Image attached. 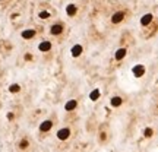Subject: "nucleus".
<instances>
[{"label": "nucleus", "instance_id": "nucleus-4", "mask_svg": "<svg viewBox=\"0 0 158 152\" xmlns=\"http://www.w3.org/2000/svg\"><path fill=\"white\" fill-rule=\"evenodd\" d=\"M152 18H154V16L151 15V13H146V15H143L142 19H141V25H143V26L149 25V24L152 22Z\"/></svg>", "mask_w": 158, "mask_h": 152}, {"label": "nucleus", "instance_id": "nucleus-11", "mask_svg": "<svg viewBox=\"0 0 158 152\" xmlns=\"http://www.w3.org/2000/svg\"><path fill=\"white\" fill-rule=\"evenodd\" d=\"M122 102H123V101H122L120 97H113V98H111V105L113 107H120Z\"/></svg>", "mask_w": 158, "mask_h": 152}, {"label": "nucleus", "instance_id": "nucleus-17", "mask_svg": "<svg viewBox=\"0 0 158 152\" xmlns=\"http://www.w3.org/2000/svg\"><path fill=\"white\" fill-rule=\"evenodd\" d=\"M48 16H50L48 12H41V13H40V18H41V19H47Z\"/></svg>", "mask_w": 158, "mask_h": 152}, {"label": "nucleus", "instance_id": "nucleus-12", "mask_svg": "<svg viewBox=\"0 0 158 152\" xmlns=\"http://www.w3.org/2000/svg\"><path fill=\"white\" fill-rule=\"evenodd\" d=\"M38 48H40L41 51H48V50L51 48V44H50L48 41H43V43L40 44V47H38Z\"/></svg>", "mask_w": 158, "mask_h": 152}, {"label": "nucleus", "instance_id": "nucleus-7", "mask_svg": "<svg viewBox=\"0 0 158 152\" xmlns=\"http://www.w3.org/2000/svg\"><path fill=\"white\" fill-rule=\"evenodd\" d=\"M126 48H119L117 51H116V60H122V59H125V56H126Z\"/></svg>", "mask_w": 158, "mask_h": 152}, {"label": "nucleus", "instance_id": "nucleus-6", "mask_svg": "<svg viewBox=\"0 0 158 152\" xmlns=\"http://www.w3.org/2000/svg\"><path fill=\"white\" fill-rule=\"evenodd\" d=\"M51 126H53V123L50 122V120H46L44 123H41V126H40V130H41V132H48V130L51 129Z\"/></svg>", "mask_w": 158, "mask_h": 152}, {"label": "nucleus", "instance_id": "nucleus-9", "mask_svg": "<svg viewBox=\"0 0 158 152\" xmlns=\"http://www.w3.org/2000/svg\"><path fill=\"white\" fill-rule=\"evenodd\" d=\"M76 10H78V9H76L75 4H69V6H66V13H67L69 16H73L75 13H76Z\"/></svg>", "mask_w": 158, "mask_h": 152}, {"label": "nucleus", "instance_id": "nucleus-16", "mask_svg": "<svg viewBox=\"0 0 158 152\" xmlns=\"http://www.w3.org/2000/svg\"><path fill=\"white\" fill-rule=\"evenodd\" d=\"M9 91L10 92H19V85H16V83H13L10 88H9Z\"/></svg>", "mask_w": 158, "mask_h": 152}, {"label": "nucleus", "instance_id": "nucleus-14", "mask_svg": "<svg viewBox=\"0 0 158 152\" xmlns=\"http://www.w3.org/2000/svg\"><path fill=\"white\" fill-rule=\"evenodd\" d=\"M100 89H94V91L91 92V95H89V100H92V101H97L98 100V97H100Z\"/></svg>", "mask_w": 158, "mask_h": 152}, {"label": "nucleus", "instance_id": "nucleus-5", "mask_svg": "<svg viewBox=\"0 0 158 152\" xmlns=\"http://www.w3.org/2000/svg\"><path fill=\"white\" fill-rule=\"evenodd\" d=\"M76 105H78L76 100H70V101H67V102H66L64 108H66V111H72V110H75V108H76Z\"/></svg>", "mask_w": 158, "mask_h": 152}, {"label": "nucleus", "instance_id": "nucleus-10", "mask_svg": "<svg viewBox=\"0 0 158 152\" xmlns=\"http://www.w3.org/2000/svg\"><path fill=\"white\" fill-rule=\"evenodd\" d=\"M62 31H63V28H62V25H53L51 26V34L53 35H59V34H62Z\"/></svg>", "mask_w": 158, "mask_h": 152}, {"label": "nucleus", "instance_id": "nucleus-18", "mask_svg": "<svg viewBox=\"0 0 158 152\" xmlns=\"http://www.w3.org/2000/svg\"><path fill=\"white\" fill-rule=\"evenodd\" d=\"M26 146H28V142H26V140H22V142H21V148H22V149H25Z\"/></svg>", "mask_w": 158, "mask_h": 152}, {"label": "nucleus", "instance_id": "nucleus-1", "mask_svg": "<svg viewBox=\"0 0 158 152\" xmlns=\"http://www.w3.org/2000/svg\"><path fill=\"white\" fill-rule=\"evenodd\" d=\"M132 72H133V75L136 76V77H141V76L145 75V67H143L142 64H136V66L132 69Z\"/></svg>", "mask_w": 158, "mask_h": 152}, {"label": "nucleus", "instance_id": "nucleus-2", "mask_svg": "<svg viewBox=\"0 0 158 152\" xmlns=\"http://www.w3.org/2000/svg\"><path fill=\"white\" fill-rule=\"evenodd\" d=\"M123 18H125V12H116L114 15H113V18H111V22L113 24H119V22H122L123 21Z\"/></svg>", "mask_w": 158, "mask_h": 152}, {"label": "nucleus", "instance_id": "nucleus-8", "mask_svg": "<svg viewBox=\"0 0 158 152\" xmlns=\"http://www.w3.org/2000/svg\"><path fill=\"white\" fill-rule=\"evenodd\" d=\"M80 54H82V46L76 44V46L72 47V56H73V57H78Z\"/></svg>", "mask_w": 158, "mask_h": 152}, {"label": "nucleus", "instance_id": "nucleus-13", "mask_svg": "<svg viewBox=\"0 0 158 152\" xmlns=\"http://www.w3.org/2000/svg\"><path fill=\"white\" fill-rule=\"evenodd\" d=\"M34 35H35V31H34V29H26V31H24V32H22V37H24V38H26V40H28V38H32Z\"/></svg>", "mask_w": 158, "mask_h": 152}, {"label": "nucleus", "instance_id": "nucleus-3", "mask_svg": "<svg viewBox=\"0 0 158 152\" xmlns=\"http://www.w3.org/2000/svg\"><path fill=\"white\" fill-rule=\"evenodd\" d=\"M70 135V130L69 129H60L59 132H57V137L60 139V140H66L67 137Z\"/></svg>", "mask_w": 158, "mask_h": 152}, {"label": "nucleus", "instance_id": "nucleus-15", "mask_svg": "<svg viewBox=\"0 0 158 152\" xmlns=\"http://www.w3.org/2000/svg\"><path fill=\"white\" fill-rule=\"evenodd\" d=\"M143 135H145V137H151L152 135H154V130H152L151 127H146L145 132H143Z\"/></svg>", "mask_w": 158, "mask_h": 152}]
</instances>
